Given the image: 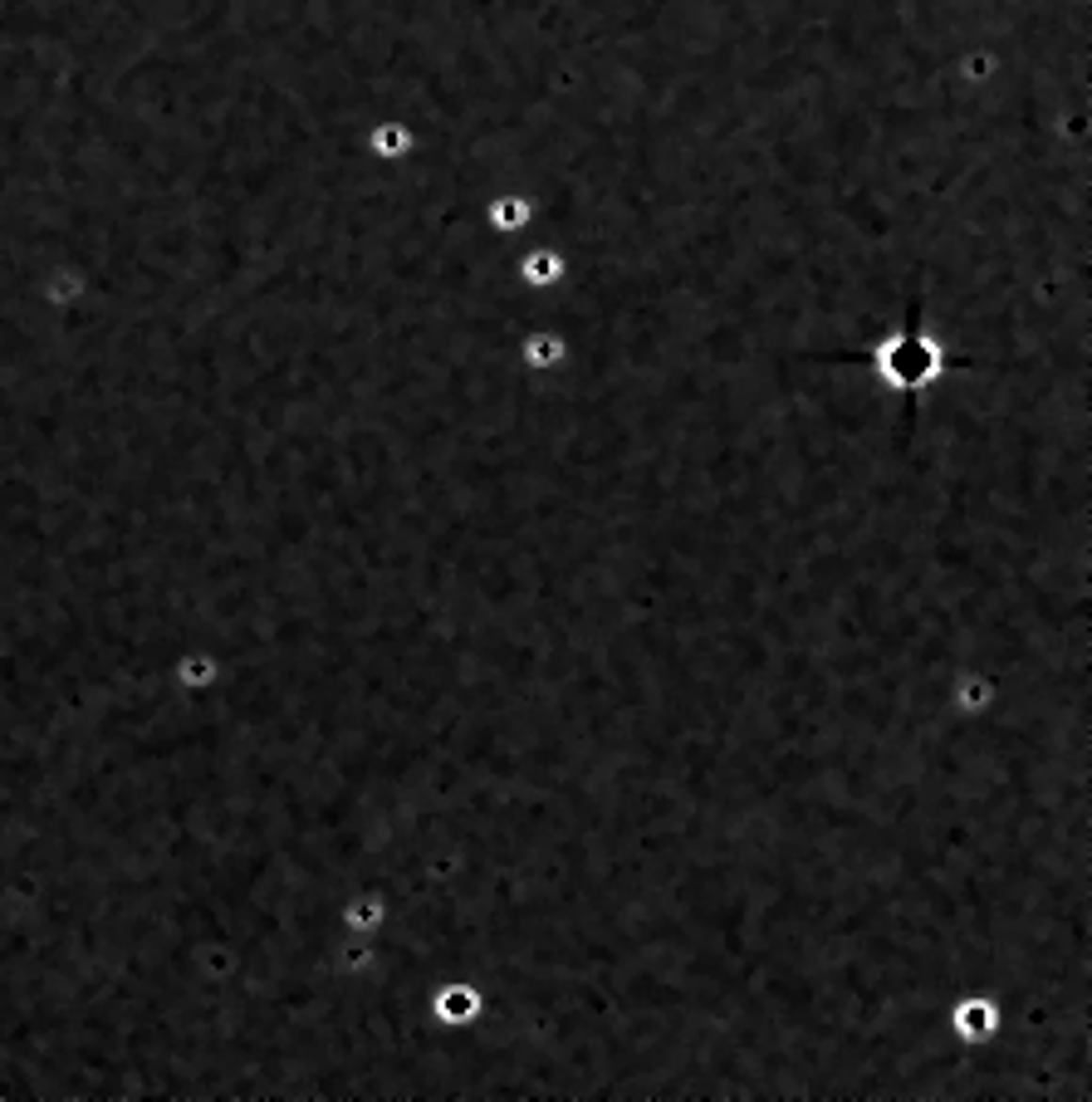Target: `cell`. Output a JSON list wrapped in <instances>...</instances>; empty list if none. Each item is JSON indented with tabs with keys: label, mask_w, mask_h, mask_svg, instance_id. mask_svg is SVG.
Returning a JSON list of instances; mask_svg holds the SVG:
<instances>
[{
	"label": "cell",
	"mask_w": 1092,
	"mask_h": 1102,
	"mask_svg": "<svg viewBox=\"0 0 1092 1102\" xmlns=\"http://www.w3.org/2000/svg\"><path fill=\"white\" fill-rule=\"evenodd\" d=\"M872 367H877V378L896 392H907V412L916 407V397L926 392L945 367H951V358H945V348L926 333V324H921V304L907 309L902 318V329L887 333L877 348H872Z\"/></svg>",
	"instance_id": "1"
},
{
	"label": "cell",
	"mask_w": 1092,
	"mask_h": 1102,
	"mask_svg": "<svg viewBox=\"0 0 1092 1102\" xmlns=\"http://www.w3.org/2000/svg\"><path fill=\"white\" fill-rule=\"evenodd\" d=\"M951 1024H956V1034H960V1039L980 1044V1039H989L994 1029H1000V1010H994V999L970 995V999H960L956 1010H951Z\"/></svg>",
	"instance_id": "2"
},
{
	"label": "cell",
	"mask_w": 1092,
	"mask_h": 1102,
	"mask_svg": "<svg viewBox=\"0 0 1092 1102\" xmlns=\"http://www.w3.org/2000/svg\"><path fill=\"white\" fill-rule=\"evenodd\" d=\"M475 1010H480V995L471 985H451L436 995V1019L442 1024H466V1019H475Z\"/></svg>",
	"instance_id": "3"
},
{
	"label": "cell",
	"mask_w": 1092,
	"mask_h": 1102,
	"mask_svg": "<svg viewBox=\"0 0 1092 1102\" xmlns=\"http://www.w3.org/2000/svg\"><path fill=\"white\" fill-rule=\"evenodd\" d=\"M985 701H989V681L970 676V681H965V691H960V705H965V710H980Z\"/></svg>",
	"instance_id": "4"
},
{
	"label": "cell",
	"mask_w": 1092,
	"mask_h": 1102,
	"mask_svg": "<svg viewBox=\"0 0 1092 1102\" xmlns=\"http://www.w3.org/2000/svg\"><path fill=\"white\" fill-rule=\"evenodd\" d=\"M529 358H534V363H559V338H534V343H529Z\"/></svg>",
	"instance_id": "7"
},
{
	"label": "cell",
	"mask_w": 1092,
	"mask_h": 1102,
	"mask_svg": "<svg viewBox=\"0 0 1092 1102\" xmlns=\"http://www.w3.org/2000/svg\"><path fill=\"white\" fill-rule=\"evenodd\" d=\"M524 216H529L524 202H500V206H495V226H520Z\"/></svg>",
	"instance_id": "6"
},
{
	"label": "cell",
	"mask_w": 1092,
	"mask_h": 1102,
	"mask_svg": "<svg viewBox=\"0 0 1092 1102\" xmlns=\"http://www.w3.org/2000/svg\"><path fill=\"white\" fill-rule=\"evenodd\" d=\"M524 269H529V280H534V284H544V280H559V260H554V255H534Z\"/></svg>",
	"instance_id": "5"
}]
</instances>
